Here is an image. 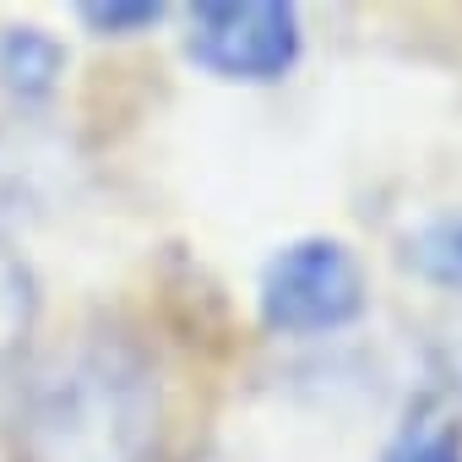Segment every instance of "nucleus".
<instances>
[{
  "mask_svg": "<svg viewBox=\"0 0 462 462\" xmlns=\"http://www.w3.org/2000/svg\"><path fill=\"white\" fill-rule=\"evenodd\" d=\"M33 316H39V283L28 262L12 251V240L0 235V359H12L23 348V337L33 332Z\"/></svg>",
  "mask_w": 462,
  "mask_h": 462,
  "instance_id": "nucleus-8",
  "label": "nucleus"
},
{
  "mask_svg": "<svg viewBox=\"0 0 462 462\" xmlns=\"http://www.w3.org/2000/svg\"><path fill=\"white\" fill-rule=\"evenodd\" d=\"M66 77V44L44 28H6L0 33V88L17 104H44Z\"/></svg>",
  "mask_w": 462,
  "mask_h": 462,
  "instance_id": "nucleus-5",
  "label": "nucleus"
},
{
  "mask_svg": "<svg viewBox=\"0 0 462 462\" xmlns=\"http://www.w3.org/2000/svg\"><path fill=\"white\" fill-rule=\"evenodd\" d=\"M365 267L343 240L310 235L283 245L262 273V321L283 337H327L365 316Z\"/></svg>",
  "mask_w": 462,
  "mask_h": 462,
  "instance_id": "nucleus-2",
  "label": "nucleus"
},
{
  "mask_svg": "<svg viewBox=\"0 0 462 462\" xmlns=\"http://www.w3.org/2000/svg\"><path fill=\"white\" fill-rule=\"evenodd\" d=\"M66 174H71V152L60 142L33 131L0 136V223L50 212L66 190Z\"/></svg>",
  "mask_w": 462,
  "mask_h": 462,
  "instance_id": "nucleus-4",
  "label": "nucleus"
},
{
  "mask_svg": "<svg viewBox=\"0 0 462 462\" xmlns=\"http://www.w3.org/2000/svg\"><path fill=\"white\" fill-rule=\"evenodd\" d=\"M381 462H462V419L440 402H419Z\"/></svg>",
  "mask_w": 462,
  "mask_h": 462,
  "instance_id": "nucleus-7",
  "label": "nucleus"
},
{
  "mask_svg": "<svg viewBox=\"0 0 462 462\" xmlns=\"http://www.w3.org/2000/svg\"><path fill=\"white\" fill-rule=\"evenodd\" d=\"M185 55L217 82H278L300 60V12L283 0H207L185 17Z\"/></svg>",
  "mask_w": 462,
  "mask_h": 462,
  "instance_id": "nucleus-3",
  "label": "nucleus"
},
{
  "mask_svg": "<svg viewBox=\"0 0 462 462\" xmlns=\"http://www.w3.org/2000/svg\"><path fill=\"white\" fill-rule=\"evenodd\" d=\"M33 462H152L163 386L131 337H82L55 354L23 402Z\"/></svg>",
  "mask_w": 462,
  "mask_h": 462,
  "instance_id": "nucleus-1",
  "label": "nucleus"
},
{
  "mask_svg": "<svg viewBox=\"0 0 462 462\" xmlns=\"http://www.w3.org/2000/svg\"><path fill=\"white\" fill-rule=\"evenodd\" d=\"M402 267L430 289L462 294V212H435L402 240Z\"/></svg>",
  "mask_w": 462,
  "mask_h": 462,
  "instance_id": "nucleus-6",
  "label": "nucleus"
},
{
  "mask_svg": "<svg viewBox=\"0 0 462 462\" xmlns=\"http://www.w3.org/2000/svg\"><path fill=\"white\" fill-rule=\"evenodd\" d=\"M169 6H158V0H88V6H77V17L98 33V39H136V33H152L163 23Z\"/></svg>",
  "mask_w": 462,
  "mask_h": 462,
  "instance_id": "nucleus-9",
  "label": "nucleus"
}]
</instances>
